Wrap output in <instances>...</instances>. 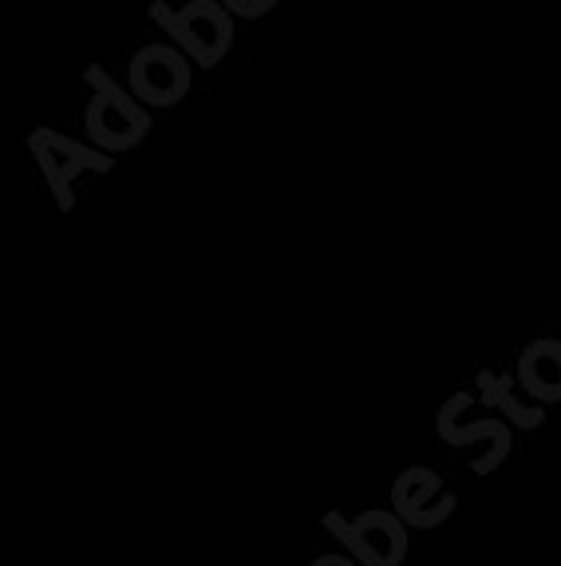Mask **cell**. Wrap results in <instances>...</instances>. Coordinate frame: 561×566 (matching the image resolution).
Here are the masks:
<instances>
[]
</instances>
